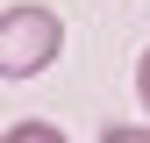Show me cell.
<instances>
[{"label": "cell", "instance_id": "obj_1", "mask_svg": "<svg viewBox=\"0 0 150 143\" xmlns=\"http://www.w3.org/2000/svg\"><path fill=\"white\" fill-rule=\"evenodd\" d=\"M57 50H64V22L50 7H36V0L7 7V22H0V72L7 79H36Z\"/></svg>", "mask_w": 150, "mask_h": 143}, {"label": "cell", "instance_id": "obj_2", "mask_svg": "<svg viewBox=\"0 0 150 143\" xmlns=\"http://www.w3.org/2000/svg\"><path fill=\"white\" fill-rule=\"evenodd\" d=\"M136 93H143V107H150V50H143V64H136Z\"/></svg>", "mask_w": 150, "mask_h": 143}]
</instances>
